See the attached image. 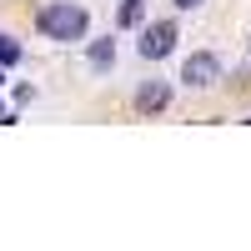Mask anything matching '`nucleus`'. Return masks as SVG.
Wrapping results in <instances>:
<instances>
[{
	"label": "nucleus",
	"instance_id": "obj_7",
	"mask_svg": "<svg viewBox=\"0 0 251 251\" xmlns=\"http://www.w3.org/2000/svg\"><path fill=\"white\" fill-rule=\"evenodd\" d=\"M15 60H20V46L10 35H0V66H15Z\"/></svg>",
	"mask_w": 251,
	"mask_h": 251
},
{
	"label": "nucleus",
	"instance_id": "obj_9",
	"mask_svg": "<svg viewBox=\"0 0 251 251\" xmlns=\"http://www.w3.org/2000/svg\"><path fill=\"white\" fill-rule=\"evenodd\" d=\"M246 60H251V40H246Z\"/></svg>",
	"mask_w": 251,
	"mask_h": 251
},
{
	"label": "nucleus",
	"instance_id": "obj_8",
	"mask_svg": "<svg viewBox=\"0 0 251 251\" xmlns=\"http://www.w3.org/2000/svg\"><path fill=\"white\" fill-rule=\"evenodd\" d=\"M176 10H196V5H206V0H171Z\"/></svg>",
	"mask_w": 251,
	"mask_h": 251
},
{
	"label": "nucleus",
	"instance_id": "obj_6",
	"mask_svg": "<svg viewBox=\"0 0 251 251\" xmlns=\"http://www.w3.org/2000/svg\"><path fill=\"white\" fill-rule=\"evenodd\" d=\"M146 20V0H121V10H116V25L121 30H136Z\"/></svg>",
	"mask_w": 251,
	"mask_h": 251
},
{
	"label": "nucleus",
	"instance_id": "obj_4",
	"mask_svg": "<svg viewBox=\"0 0 251 251\" xmlns=\"http://www.w3.org/2000/svg\"><path fill=\"white\" fill-rule=\"evenodd\" d=\"M116 66H121V40L106 35V40H91L86 46V71L91 75H111Z\"/></svg>",
	"mask_w": 251,
	"mask_h": 251
},
{
	"label": "nucleus",
	"instance_id": "obj_10",
	"mask_svg": "<svg viewBox=\"0 0 251 251\" xmlns=\"http://www.w3.org/2000/svg\"><path fill=\"white\" fill-rule=\"evenodd\" d=\"M0 80H5V75H0ZM0 116H5V111H0Z\"/></svg>",
	"mask_w": 251,
	"mask_h": 251
},
{
	"label": "nucleus",
	"instance_id": "obj_2",
	"mask_svg": "<svg viewBox=\"0 0 251 251\" xmlns=\"http://www.w3.org/2000/svg\"><path fill=\"white\" fill-rule=\"evenodd\" d=\"M141 40H136V55L141 60H166L176 50V40H181V30H176V20H151V25H146L141 20Z\"/></svg>",
	"mask_w": 251,
	"mask_h": 251
},
{
	"label": "nucleus",
	"instance_id": "obj_5",
	"mask_svg": "<svg viewBox=\"0 0 251 251\" xmlns=\"http://www.w3.org/2000/svg\"><path fill=\"white\" fill-rule=\"evenodd\" d=\"M166 106H171V80H161V75L141 80V91H136V111H141V116H156V111H166Z\"/></svg>",
	"mask_w": 251,
	"mask_h": 251
},
{
	"label": "nucleus",
	"instance_id": "obj_3",
	"mask_svg": "<svg viewBox=\"0 0 251 251\" xmlns=\"http://www.w3.org/2000/svg\"><path fill=\"white\" fill-rule=\"evenodd\" d=\"M216 80H221V55L196 50V55L181 60V86H186V91H211Z\"/></svg>",
	"mask_w": 251,
	"mask_h": 251
},
{
	"label": "nucleus",
	"instance_id": "obj_1",
	"mask_svg": "<svg viewBox=\"0 0 251 251\" xmlns=\"http://www.w3.org/2000/svg\"><path fill=\"white\" fill-rule=\"evenodd\" d=\"M35 30L46 40H55V46H75V40H86L91 15H86V5H75V0H50V5H40Z\"/></svg>",
	"mask_w": 251,
	"mask_h": 251
}]
</instances>
